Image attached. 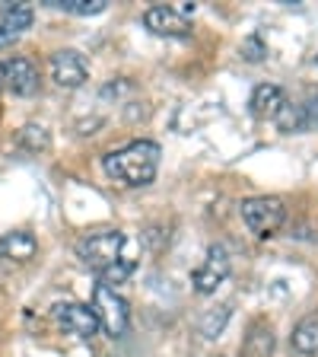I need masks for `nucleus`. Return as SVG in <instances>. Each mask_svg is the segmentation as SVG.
Segmentation results:
<instances>
[{"label":"nucleus","mask_w":318,"mask_h":357,"mask_svg":"<svg viewBox=\"0 0 318 357\" xmlns=\"http://www.w3.org/2000/svg\"><path fill=\"white\" fill-rule=\"evenodd\" d=\"M159 156H163V147L156 141H131L125 147L105 153L102 169H105V176L121 182V185L143 188L159 172Z\"/></svg>","instance_id":"obj_1"},{"label":"nucleus","mask_w":318,"mask_h":357,"mask_svg":"<svg viewBox=\"0 0 318 357\" xmlns=\"http://www.w3.org/2000/svg\"><path fill=\"white\" fill-rule=\"evenodd\" d=\"M125 245H127V236L121 230H96L77 239L74 249L83 265L93 268L96 275H102L105 268H111L115 261L125 259Z\"/></svg>","instance_id":"obj_2"},{"label":"nucleus","mask_w":318,"mask_h":357,"mask_svg":"<svg viewBox=\"0 0 318 357\" xmlns=\"http://www.w3.org/2000/svg\"><path fill=\"white\" fill-rule=\"evenodd\" d=\"M239 214H242L245 227H248L255 236L267 239L287 223V204H283L277 195H255V198H245L242 204H239Z\"/></svg>","instance_id":"obj_3"},{"label":"nucleus","mask_w":318,"mask_h":357,"mask_svg":"<svg viewBox=\"0 0 318 357\" xmlns=\"http://www.w3.org/2000/svg\"><path fill=\"white\" fill-rule=\"evenodd\" d=\"M89 310L96 312L99 319V328H105V335H111V338H121V335H127V328H131V306H127V300L121 297L115 287H109V284L99 281L96 290H93V306Z\"/></svg>","instance_id":"obj_4"},{"label":"nucleus","mask_w":318,"mask_h":357,"mask_svg":"<svg viewBox=\"0 0 318 357\" xmlns=\"http://www.w3.org/2000/svg\"><path fill=\"white\" fill-rule=\"evenodd\" d=\"M232 271V259H230V249L223 243H210L207 245V255H204V261H200L198 268L191 271V284L198 294H214L216 287H220L226 278H230Z\"/></svg>","instance_id":"obj_5"},{"label":"nucleus","mask_w":318,"mask_h":357,"mask_svg":"<svg viewBox=\"0 0 318 357\" xmlns=\"http://www.w3.org/2000/svg\"><path fill=\"white\" fill-rule=\"evenodd\" d=\"M51 319L58 322V328H64L67 335H77L83 342L96 338L99 335V319L96 312L89 310L83 303H74V300H64V303H54L51 306Z\"/></svg>","instance_id":"obj_6"},{"label":"nucleus","mask_w":318,"mask_h":357,"mask_svg":"<svg viewBox=\"0 0 318 357\" xmlns=\"http://www.w3.org/2000/svg\"><path fill=\"white\" fill-rule=\"evenodd\" d=\"M0 83L13 93V96H35L38 93V67L32 64L29 58H22V54H13L0 64Z\"/></svg>","instance_id":"obj_7"},{"label":"nucleus","mask_w":318,"mask_h":357,"mask_svg":"<svg viewBox=\"0 0 318 357\" xmlns=\"http://www.w3.org/2000/svg\"><path fill=\"white\" fill-rule=\"evenodd\" d=\"M51 80L61 89H77L89 80V64L80 52L74 48H61L51 54Z\"/></svg>","instance_id":"obj_8"},{"label":"nucleus","mask_w":318,"mask_h":357,"mask_svg":"<svg viewBox=\"0 0 318 357\" xmlns=\"http://www.w3.org/2000/svg\"><path fill=\"white\" fill-rule=\"evenodd\" d=\"M143 26H147L153 36H166V38H185L191 36V22L178 13L175 7H150L143 13Z\"/></svg>","instance_id":"obj_9"},{"label":"nucleus","mask_w":318,"mask_h":357,"mask_svg":"<svg viewBox=\"0 0 318 357\" xmlns=\"http://www.w3.org/2000/svg\"><path fill=\"white\" fill-rule=\"evenodd\" d=\"M32 20H35V10L29 3H7L0 13V48H10L13 42H19L32 29Z\"/></svg>","instance_id":"obj_10"},{"label":"nucleus","mask_w":318,"mask_h":357,"mask_svg":"<svg viewBox=\"0 0 318 357\" xmlns=\"http://www.w3.org/2000/svg\"><path fill=\"white\" fill-rule=\"evenodd\" d=\"M287 105V93H283L277 83H261L255 86L252 99H248V109H252L255 119H277V112Z\"/></svg>","instance_id":"obj_11"},{"label":"nucleus","mask_w":318,"mask_h":357,"mask_svg":"<svg viewBox=\"0 0 318 357\" xmlns=\"http://www.w3.org/2000/svg\"><path fill=\"white\" fill-rule=\"evenodd\" d=\"M38 252V239L29 230H13L0 236V259L10 261H29Z\"/></svg>","instance_id":"obj_12"},{"label":"nucleus","mask_w":318,"mask_h":357,"mask_svg":"<svg viewBox=\"0 0 318 357\" xmlns=\"http://www.w3.org/2000/svg\"><path fill=\"white\" fill-rule=\"evenodd\" d=\"M274 344H277V338H274L271 322L255 319L242 342V357H271L274 354Z\"/></svg>","instance_id":"obj_13"},{"label":"nucleus","mask_w":318,"mask_h":357,"mask_svg":"<svg viewBox=\"0 0 318 357\" xmlns=\"http://www.w3.org/2000/svg\"><path fill=\"white\" fill-rule=\"evenodd\" d=\"M289 344H293L299 354H318V316L299 319L293 335H289Z\"/></svg>","instance_id":"obj_14"},{"label":"nucleus","mask_w":318,"mask_h":357,"mask_svg":"<svg viewBox=\"0 0 318 357\" xmlns=\"http://www.w3.org/2000/svg\"><path fill=\"white\" fill-rule=\"evenodd\" d=\"M230 316H232L230 303H216V306H210V310L204 312V316H200V322H198L200 335H204V338H220V335L226 332V326H230Z\"/></svg>","instance_id":"obj_15"},{"label":"nucleus","mask_w":318,"mask_h":357,"mask_svg":"<svg viewBox=\"0 0 318 357\" xmlns=\"http://www.w3.org/2000/svg\"><path fill=\"white\" fill-rule=\"evenodd\" d=\"M309 109L305 105H293V102H287L280 112H277V125H280V131H287V134H296V131H305L309 128Z\"/></svg>","instance_id":"obj_16"},{"label":"nucleus","mask_w":318,"mask_h":357,"mask_svg":"<svg viewBox=\"0 0 318 357\" xmlns=\"http://www.w3.org/2000/svg\"><path fill=\"white\" fill-rule=\"evenodd\" d=\"M48 7L64 10V13H77V16H96L109 10V0H48Z\"/></svg>","instance_id":"obj_17"},{"label":"nucleus","mask_w":318,"mask_h":357,"mask_svg":"<svg viewBox=\"0 0 318 357\" xmlns=\"http://www.w3.org/2000/svg\"><path fill=\"white\" fill-rule=\"evenodd\" d=\"M19 144L29 150V153L48 150V131H45V125H26L19 131Z\"/></svg>","instance_id":"obj_18"},{"label":"nucleus","mask_w":318,"mask_h":357,"mask_svg":"<svg viewBox=\"0 0 318 357\" xmlns=\"http://www.w3.org/2000/svg\"><path fill=\"white\" fill-rule=\"evenodd\" d=\"M134 268H137V261H134V259H127V255H125V259H121V261H115V265H111V268H105L102 275H99V281H102V284H109V287H111V284H125L127 278L134 275Z\"/></svg>","instance_id":"obj_19"},{"label":"nucleus","mask_w":318,"mask_h":357,"mask_svg":"<svg viewBox=\"0 0 318 357\" xmlns=\"http://www.w3.org/2000/svg\"><path fill=\"white\" fill-rule=\"evenodd\" d=\"M267 54V48H264V42H261L258 36H248L245 38V45H242V58L245 61H261Z\"/></svg>","instance_id":"obj_20"},{"label":"nucleus","mask_w":318,"mask_h":357,"mask_svg":"<svg viewBox=\"0 0 318 357\" xmlns=\"http://www.w3.org/2000/svg\"><path fill=\"white\" fill-rule=\"evenodd\" d=\"M315 64H318V58H315Z\"/></svg>","instance_id":"obj_21"}]
</instances>
